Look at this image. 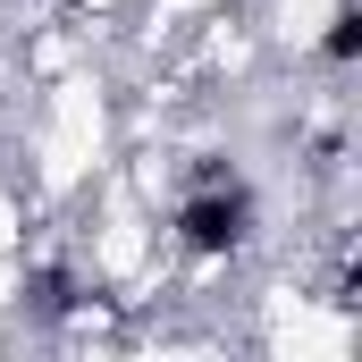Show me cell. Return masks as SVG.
<instances>
[{
	"instance_id": "7a4b0ae2",
	"label": "cell",
	"mask_w": 362,
	"mask_h": 362,
	"mask_svg": "<svg viewBox=\"0 0 362 362\" xmlns=\"http://www.w3.org/2000/svg\"><path fill=\"white\" fill-rule=\"evenodd\" d=\"M320 59H329V68H354L362 59V8L354 0H337V17H329V34H320Z\"/></svg>"
},
{
	"instance_id": "277c9868",
	"label": "cell",
	"mask_w": 362,
	"mask_h": 362,
	"mask_svg": "<svg viewBox=\"0 0 362 362\" xmlns=\"http://www.w3.org/2000/svg\"><path fill=\"white\" fill-rule=\"evenodd\" d=\"M236 177V169H228V152H202V160H194V185H228Z\"/></svg>"
},
{
	"instance_id": "3957f363",
	"label": "cell",
	"mask_w": 362,
	"mask_h": 362,
	"mask_svg": "<svg viewBox=\"0 0 362 362\" xmlns=\"http://www.w3.org/2000/svg\"><path fill=\"white\" fill-rule=\"evenodd\" d=\"M34 295H42V312H51V320H59V312H76V278H68V270H42V278H34Z\"/></svg>"
},
{
	"instance_id": "6da1fadb",
	"label": "cell",
	"mask_w": 362,
	"mask_h": 362,
	"mask_svg": "<svg viewBox=\"0 0 362 362\" xmlns=\"http://www.w3.org/2000/svg\"><path fill=\"white\" fill-rule=\"evenodd\" d=\"M177 253L185 262H228L245 236H253V194L228 177V185H185V202H177Z\"/></svg>"
}]
</instances>
